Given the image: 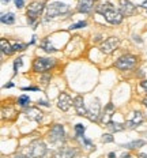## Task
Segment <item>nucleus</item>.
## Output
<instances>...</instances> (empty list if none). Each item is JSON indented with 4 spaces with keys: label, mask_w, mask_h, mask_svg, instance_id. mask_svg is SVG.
<instances>
[{
    "label": "nucleus",
    "mask_w": 147,
    "mask_h": 158,
    "mask_svg": "<svg viewBox=\"0 0 147 158\" xmlns=\"http://www.w3.org/2000/svg\"><path fill=\"white\" fill-rule=\"evenodd\" d=\"M49 140L52 143H60L64 140V128L60 124H55L49 132Z\"/></svg>",
    "instance_id": "obj_7"
},
{
    "label": "nucleus",
    "mask_w": 147,
    "mask_h": 158,
    "mask_svg": "<svg viewBox=\"0 0 147 158\" xmlns=\"http://www.w3.org/2000/svg\"><path fill=\"white\" fill-rule=\"evenodd\" d=\"M142 7H145V8H147V2H143V3H142Z\"/></svg>",
    "instance_id": "obj_37"
},
{
    "label": "nucleus",
    "mask_w": 147,
    "mask_h": 158,
    "mask_svg": "<svg viewBox=\"0 0 147 158\" xmlns=\"http://www.w3.org/2000/svg\"><path fill=\"white\" fill-rule=\"evenodd\" d=\"M117 45H119V40H117L116 37H109L108 40H105L102 44H101L100 49H101V52H104V53L110 55L112 52L116 51Z\"/></svg>",
    "instance_id": "obj_9"
},
{
    "label": "nucleus",
    "mask_w": 147,
    "mask_h": 158,
    "mask_svg": "<svg viewBox=\"0 0 147 158\" xmlns=\"http://www.w3.org/2000/svg\"><path fill=\"white\" fill-rule=\"evenodd\" d=\"M84 130H86V128H84V126H82V124H76V126H75V132H76V138L78 139H80L82 136H84Z\"/></svg>",
    "instance_id": "obj_24"
},
{
    "label": "nucleus",
    "mask_w": 147,
    "mask_h": 158,
    "mask_svg": "<svg viewBox=\"0 0 147 158\" xmlns=\"http://www.w3.org/2000/svg\"><path fill=\"white\" fill-rule=\"evenodd\" d=\"M41 47H42V49H44L45 52H48V53H52V52H56L57 51V49L51 44V41H49V40H45V41H42L41 42Z\"/></svg>",
    "instance_id": "obj_21"
},
{
    "label": "nucleus",
    "mask_w": 147,
    "mask_h": 158,
    "mask_svg": "<svg viewBox=\"0 0 147 158\" xmlns=\"http://www.w3.org/2000/svg\"><path fill=\"white\" fill-rule=\"evenodd\" d=\"M86 25H87V22L80 21V22H78V23L71 25V29H80V27H84V26H86Z\"/></svg>",
    "instance_id": "obj_28"
},
{
    "label": "nucleus",
    "mask_w": 147,
    "mask_h": 158,
    "mask_svg": "<svg viewBox=\"0 0 147 158\" xmlns=\"http://www.w3.org/2000/svg\"><path fill=\"white\" fill-rule=\"evenodd\" d=\"M120 2V11L124 16H131L135 14L136 7L129 2V0H119Z\"/></svg>",
    "instance_id": "obj_10"
},
{
    "label": "nucleus",
    "mask_w": 147,
    "mask_h": 158,
    "mask_svg": "<svg viewBox=\"0 0 147 158\" xmlns=\"http://www.w3.org/2000/svg\"><path fill=\"white\" fill-rule=\"evenodd\" d=\"M38 105H44V106H48L47 101H38Z\"/></svg>",
    "instance_id": "obj_33"
},
{
    "label": "nucleus",
    "mask_w": 147,
    "mask_h": 158,
    "mask_svg": "<svg viewBox=\"0 0 147 158\" xmlns=\"http://www.w3.org/2000/svg\"><path fill=\"white\" fill-rule=\"evenodd\" d=\"M121 158H131L129 154H124V156H121Z\"/></svg>",
    "instance_id": "obj_39"
},
{
    "label": "nucleus",
    "mask_w": 147,
    "mask_h": 158,
    "mask_svg": "<svg viewBox=\"0 0 147 158\" xmlns=\"http://www.w3.org/2000/svg\"><path fill=\"white\" fill-rule=\"evenodd\" d=\"M94 2H96V0H94Z\"/></svg>",
    "instance_id": "obj_42"
},
{
    "label": "nucleus",
    "mask_w": 147,
    "mask_h": 158,
    "mask_svg": "<svg viewBox=\"0 0 147 158\" xmlns=\"http://www.w3.org/2000/svg\"><path fill=\"white\" fill-rule=\"evenodd\" d=\"M78 156V151L75 149H71V147H61L56 151L55 154V158H74Z\"/></svg>",
    "instance_id": "obj_12"
},
{
    "label": "nucleus",
    "mask_w": 147,
    "mask_h": 158,
    "mask_svg": "<svg viewBox=\"0 0 147 158\" xmlns=\"http://www.w3.org/2000/svg\"><path fill=\"white\" fill-rule=\"evenodd\" d=\"M12 86H14V83H8V85H6V89H7V87H12Z\"/></svg>",
    "instance_id": "obj_36"
},
{
    "label": "nucleus",
    "mask_w": 147,
    "mask_h": 158,
    "mask_svg": "<svg viewBox=\"0 0 147 158\" xmlns=\"http://www.w3.org/2000/svg\"><path fill=\"white\" fill-rule=\"evenodd\" d=\"M26 116L30 120H35V121H41L42 120V112L38 110L37 108H29L26 110Z\"/></svg>",
    "instance_id": "obj_17"
},
{
    "label": "nucleus",
    "mask_w": 147,
    "mask_h": 158,
    "mask_svg": "<svg viewBox=\"0 0 147 158\" xmlns=\"http://www.w3.org/2000/svg\"><path fill=\"white\" fill-rule=\"evenodd\" d=\"M49 79H51V75H45V77L42 78V83H44V85H47V83H48L47 81H49Z\"/></svg>",
    "instance_id": "obj_31"
},
{
    "label": "nucleus",
    "mask_w": 147,
    "mask_h": 158,
    "mask_svg": "<svg viewBox=\"0 0 147 158\" xmlns=\"http://www.w3.org/2000/svg\"><path fill=\"white\" fill-rule=\"evenodd\" d=\"M8 2H10V0H2V4L6 6V4H8Z\"/></svg>",
    "instance_id": "obj_35"
},
{
    "label": "nucleus",
    "mask_w": 147,
    "mask_h": 158,
    "mask_svg": "<svg viewBox=\"0 0 147 158\" xmlns=\"http://www.w3.org/2000/svg\"><path fill=\"white\" fill-rule=\"evenodd\" d=\"M68 10H70V7H68L65 3L55 2V3H52V4L47 6V16L48 18H55V16H57V15L68 12Z\"/></svg>",
    "instance_id": "obj_3"
},
{
    "label": "nucleus",
    "mask_w": 147,
    "mask_h": 158,
    "mask_svg": "<svg viewBox=\"0 0 147 158\" xmlns=\"http://www.w3.org/2000/svg\"><path fill=\"white\" fill-rule=\"evenodd\" d=\"M108 127H109L112 131H114V132H119V131H123L124 128H125V126H121V124L114 123V121H110V123L108 124Z\"/></svg>",
    "instance_id": "obj_22"
},
{
    "label": "nucleus",
    "mask_w": 147,
    "mask_h": 158,
    "mask_svg": "<svg viewBox=\"0 0 147 158\" xmlns=\"http://www.w3.org/2000/svg\"><path fill=\"white\" fill-rule=\"evenodd\" d=\"M93 6H94V0H79V3H78V11L87 14V12L91 11Z\"/></svg>",
    "instance_id": "obj_16"
},
{
    "label": "nucleus",
    "mask_w": 147,
    "mask_h": 158,
    "mask_svg": "<svg viewBox=\"0 0 147 158\" xmlns=\"http://www.w3.org/2000/svg\"><path fill=\"white\" fill-rule=\"evenodd\" d=\"M74 106L79 116H87V109H86V106H84V101H83L82 95H78V97L74 98Z\"/></svg>",
    "instance_id": "obj_13"
},
{
    "label": "nucleus",
    "mask_w": 147,
    "mask_h": 158,
    "mask_svg": "<svg viewBox=\"0 0 147 158\" xmlns=\"http://www.w3.org/2000/svg\"><path fill=\"white\" fill-rule=\"evenodd\" d=\"M143 123V114L142 112H133V116L131 120H128L125 123V127L127 128H135L136 126H139V124Z\"/></svg>",
    "instance_id": "obj_15"
},
{
    "label": "nucleus",
    "mask_w": 147,
    "mask_h": 158,
    "mask_svg": "<svg viewBox=\"0 0 147 158\" xmlns=\"http://www.w3.org/2000/svg\"><path fill=\"white\" fill-rule=\"evenodd\" d=\"M25 6V0H15V7L16 8H22Z\"/></svg>",
    "instance_id": "obj_29"
},
{
    "label": "nucleus",
    "mask_w": 147,
    "mask_h": 158,
    "mask_svg": "<svg viewBox=\"0 0 147 158\" xmlns=\"http://www.w3.org/2000/svg\"><path fill=\"white\" fill-rule=\"evenodd\" d=\"M0 21H2V23H4V25H12L15 22V16H14L12 12H7V14L2 15Z\"/></svg>",
    "instance_id": "obj_20"
},
{
    "label": "nucleus",
    "mask_w": 147,
    "mask_h": 158,
    "mask_svg": "<svg viewBox=\"0 0 147 158\" xmlns=\"http://www.w3.org/2000/svg\"><path fill=\"white\" fill-rule=\"evenodd\" d=\"M140 86H142L145 90L147 91V81H143V82H140Z\"/></svg>",
    "instance_id": "obj_32"
},
{
    "label": "nucleus",
    "mask_w": 147,
    "mask_h": 158,
    "mask_svg": "<svg viewBox=\"0 0 147 158\" xmlns=\"http://www.w3.org/2000/svg\"><path fill=\"white\" fill-rule=\"evenodd\" d=\"M145 144H146L145 140L138 139V140H132V142H129V143L123 144V147H125V149H139V147L145 146Z\"/></svg>",
    "instance_id": "obj_19"
},
{
    "label": "nucleus",
    "mask_w": 147,
    "mask_h": 158,
    "mask_svg": "<svg viewBox=\"0 0 147 158\" xmlns=\"http://www.w3.org/2000/svg\"><path fill=\"white\" fill-rule=\"evenodd\" d=\"M45 4H47V0H34L29 4L27 7V21L29 23H31L33 21L37 19V16L44 11Z\"/></svg>",
    "instance_id": "obj_2"
},
{
    "label": "nucleus",
    "mask_w": 147,
    "mask_h": 158,
    "mask_svg": "<svg viewBox=\"0 0 147 158\" xmlns=\"http://www.w3.org/2000/svg\"><path fill=\"white\" fill-rule=\"evenodd\" d=\"M139 158H147V154H145V153L139 154Z\"/></svg>",
    "instance_id": "obj_34"
},
{
    "label": "nucleus",
    "mask_w": 147,
    "mask_h": 158,
    "mask_svg": "<svg viewBox=\"0 0 147 158\" xmlns=\"http://www.w3.org/2000/svg\"><path fill=\"white\" fill-rule=\"evenodd\" d=\"M101 116V105H100V101L97 100H93V102L90 104L89 109H87V117H89L90 121H98V118Z\"/></svg>",
    "instance_id": "obj_8"
},
{
    "label": "nucleus",
    "mask_w": 147,
    "mask_h": 158,
    "mask_svg": "<svg viewBox=\"0 0 147 158\" xmlns=\"http://www.w3.org/2000/svg\"><path fill=\"white\" fill-rule=\"evenodd\" d=\"M0 45H2V52H3L4 55L10 56V55L14 53V49H12V45L10 44L7 40L2 38V40H0Z\"/></svg>",
    "instance_id": "obj_18"
},
{
    "label": "nucleus",
    "mask_w": 147,
    "mask_h": 158,
    "mask_svg": "<svg viewBox=\"0 0 147 158\" xmlns=\"http://www.w3.org/2000/svg\"><path fill=\"white\" fill-rule=\"evenodd\" d=\"M101 140H102V143H110V142H113V136L109 134H104Z\"/></svg>",
    "instance_id": "obj_25"
},
{
    "label": "nucleus",
    "mask_w": 147,
    "mask_h": 158,
    "mask_svg": "<svg viewBox=\"0 0 147 158\" xmlns=\"http://www.w3.org/2000/svg\"><path fill=\"white\" fill-rule=\"evenodd\" d=\"M135 64H136V56H133V55H123L116 61V67L123 71L131 70Z\"/></svg>",
    "instance_id": "obj_5"
},
{
    "label": "nucleus",
    "mask_w": 147,
    "mask_h": 158,
    "mask_svg": "<svg viewBox=\"0 0 147 158\" xmlns=\"http://www.w3.org/2000/svg\"><path fill=\"white\" fill-rule=\"evenodd\" d=\"M23 91H38V87L35 86H29V87H22Z\"/></svg>",
    "instance_id": "obj_30"
},
{
    "label": "nucleus",
    "mask_w": 147,
    "mask_h": 158,
    "mask_svg": "<svg viewBox=\"0 0 147 158\" xmlns=\"http://www.w3.org/2000/svg\"><path fill=\"white\" fill-rule=\"evenodd\" d=\"M97 12L101 15H104V18L106 19L109 23L112 25H119L123 22V14L121 11L116 10L110 3H105V4H101L97 7Z\"/></svg>",
    "instance_id": "obj_1"
},
{
    "label": "nucleus",
    "mask_w": 147,
    "mask_h": 158,
    "mask_svg": "<svg viewBox=\"0 0 147 158\" xmlns=\"http://www.w3.org/2000/svg\"><path fill=\"white\" fill-rule=\"evenodd\" d=\"M56 64V61L53 59H45V57H37L33 64V70L35 72H45L51 70L53 65Z\"/></svg>",
    "instance_id": "obj_4"
},
{
    "label": "nucleus",
    "mask_w": 147,
    "mask_h": 158,
    "mask_svg": "<svg viewBox=\"0 0 147 158\" xmlns=\"http://www.w3.org/2000/svg\"><path fill=\"white\" fill-rule=\"evenodd\" d=\"M47 153V146L42 140H34L30 144V157L31 158H42Z\"/></svg>",
    "instance_id": "obj_6"
},
{
    "label": "nucleus",
    "mask_w": 147,
    "mask_h": 158,
    "mask_svg": "<svg viewBox=\"0 0 147 158\" xmlns=\"http://www.w3.org/2000/svg\"><path fill=\"white\" fill-rule=\"evenodd\" d=\"M114 157V153H109V158H113Z\"/></svg>",
    "instance_id": "obj_41"
},
{
    "label": "nucleus",
    "mask_w": 147,
    "mask_h": 158,
    "mask_svg": "<svg viewBox=\"0 0 147 158\" xmlns=\"http://www.w3.org/2000/svg\"><path fill=\"white\" fill-rule=\"evenodd\" d=\"M22 60H23V59L19 57V59H16V60L14 61V71H15V74L18 72V68L22 65Z\"/></svg>",
    "instance_id": "obj_27"
},
{
    "label": "nucleus",
    "mask_w": 147,
    "mask_h": 158,
    "mask_svg": "<svg viewBox=\"0 0 147 158\" xmlns=\"http://www.w3.org/2000/svg\"><path fill=\"white\" fill-rule=\"evenodd\" d=\"M26 48V45L25 44H21V42H16V44H14L12 45V49H14V52H16V51H23V49Z\"/></svg>",
    "instance_id": "obj_26"
},
{
    "label": "nucleus",
    "mask_w": 147,
    "mask_h": 158,
    "mask_svg": "<svg viewBox=\"0 0 147 158\" xmlns=\"http://www.w3.org/2000/svg\"><path fill=\"white\" fill-rule=\"evenodd\" d=\"M14 158H29V157H25V156H15Z\"/></svg>",
    "instance_id": "obj_38"
},
{
    "label": "nucleus",
    "mask_w": 147,
    "mask_h": 158,
    "mask_svg": "<svg viewBox=\"0 0 147 158\" xmlns=\"http://www.w3.org/2000/svg\"><path fill=\"white\" fill-rule=\"evenodd\" d=\"M113 112H114L113 104H108L105 106V109H104V113L101 114V123L102 124H109L110 121H112Z\"/></svg>",
    "instance_id": "obj_14"
},
{
    "label": "nucleus",
    "mask_w": 147,
    "mask_h": 158,
    "mask_svg": "<svg viewBox=\"0 0 147 158\" xmlns=\"http://www.w3.org/2000/svg\"><path fill=\"white\" fill-rule=\"evenodd\" d=\"M143 104H145V106H147V97H145V100H143Z\"/></svg>",
    "instance_id": "obj_40"
},
{
    "label": "nucleus",
    "mask_w": 147,
    "mask_h": 158,
    "mask_svg": "<svg viewBox=\"0 0 147 158\" xmlns=\"http://www.w3.org/2000/svg\"><path fill=\"white\" fill-rule=\"evenodd\" d=\"M18 104L19 106H27L29 104H30V98H29V95H21V97L18 98Z\"/></svg>",
    "instance_id": "obj_23"
},
{
    "label": "nucleus",
    "mask_w": 147,
    "mask_h": 158,
    "mask_svg": "<svg viewBox=\"0 0 147 158\" xmlns=\"http://www.w3.org/2000/svg\"><path fill=\"white\" fill-rule=\"evenodd\" d=\"M74 104V101L71 100V97L68 95L67 93H61L60 95H59V101H57V106L60 108L61 110L67 112L68 109L71 108V105Z\"/></svg>",
    "instance_id": "obj_11"
}]
</instances>
